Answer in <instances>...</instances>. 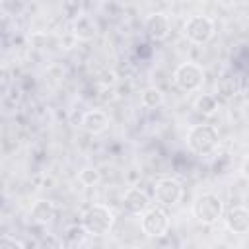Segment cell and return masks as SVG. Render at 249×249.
Instances as JSON below:
<instances>
[{
  "label": "cell",
  "mask_w": 249,
  "mask_h": 249,
  "mask_svg": "<svg viewBox=\"0 0 249 249\" xmlns=\"http://www.w3.org/2000/svg\"><path fill=\"white\" fill-rule=\"evenodd\" d=\"M220 144L216 126L212 124H193L187 132V146L196 156H210Z\"/></svg>",
  "instance_id": "cell-1"
},
{
  "label": "cell",
  "mask_w": 249,
  "mask_h": 249,
  "mask_svg": "<svg viewBox=\"0 0 249 249\" xmlns=\"http://www.w3.org/2000/svg\"><path fill=\"white\" fill-rule=\"evenodd\" d=\"M222 214H224V202L214 193H202L193 202V216L196 218V222L204 226L216 224L222 218Z\"/></svg>",
  "instance_id": "cell-2"
},
{
  "label": "cell",
  "mask_w": 249,
  "mask_h": 249,
  "mask_svg": "<svg viewBox=\"0 0 249 249\" xmlns=\"http://www.w3.org/2000/svg\"><path fill=\"white\" fill-rule=\"evenodd\" d=\"M82 224L86 226L89 235H105L111 231V228L115 224V214L105 204H93L84 212Z\"/></svg>",
  "instance_id": "cell-3"
},
{
  "label": "cell",
  "mask_w": 249,
  "mask_h": 249,
  "mask_svg": "<svg viewBox=\"0 0 249 249\" xmlns=\"http://www.w3.org/2000/svg\"><path fill=\"white\" fill-rule=\"evenodd\" d=\"M173 82L181 91H198L204 84V70L196 62H183L173 72Z\"/></svg>",
  "instance_id": "cell-4"
},
{
  "label": "cell",
  "mask_w": 249,
  "mask_h": 249,
  "mask_svg": "<svg viewBox=\"0 0 249 249\" xmlns=\"http://www.w3.org/2000/svg\"><path fill=\"white\" fill-rule=\"evenodd\" d=\"M140 230L146 237H163L169 230V218H167V212L161 208V206H150L142 218H140Z\"/></svg>",
  "instance_id": "cell-5"
},
{
  "label": "cell",
  "mask_w": 249,
  "mask_h": 249,
  "mask_svg": "<svg viewBox=\"0 0 249 249\" xmlns=\"http://www.w3.org/2000/svg\"><path fill=\"white\" fill-rule=\"evenodd\" d=\"M214 31H216V23L208 16H191L183 29L185 37L195 45L208 43L214 37Z\"/></svg>",
  "instance_id": "cell-6"
},
{
  "label": "cell",
  "mask_w": 249,
  "mask_h": 249,
  "mask_svg": "<svg viewBox=\"0 0 249 249\" xmlns=\"http://www.w3.org/2000/svg\"><path fill=\"white\" fill-rule=\"evenodd\" d=\"M181 195H183V187L173 177H163V179L156 181V185H154V198H156V202H160V206L177 204L181 200Z\"/></svg>",
  "instance_id": "cell-7"
},
{
  "label": "cell",
  "mask_w": 249,
  "mask_h": 249,
  "mask_svg": "<svg viewBox=\"0 0 249 249\" xmlns=\"http://www.w3.org/2000/svg\"><path fill=\"white\" fill-rule=\"evenodd\" d=\"M144 29H146V35L154 41H165L171 33V21L165 14L161 12H154L146 18L144 21Z\"/></svg>",
  "instance_id": "cell-8"
},
{
  "label": "cell",
  "mask_w": 249,
  "mask_h": 249,
  "mask_svg": "<svg viewBox=\"0 0 249 249\" xmlns=\"http://www.w3.org/2000/svg\"><path fill=\"white\" fill-rule=\"evenodd\" d=\"M150 196H148V193L146 191H142V189H138V187H130L126 193H124V196H123V206H124V210L126 212H130V214H144L148 208H150Z\"/></svg>",
  "instance_id": "cell-9"
},
{
  "label": "cell",
  "mask_w": 249,
  "mask_h": 249,
  "mask_svg": "<svg viewBox=\"0 0 249 249\" xmlns=\"http://www.w3.org/2000/svg\"><path fill=\"white\" fill-rule=\"evenodd\" d=\"M226 226L231 233H249V208L247 206H233L226 214Z\"/></svg>",
  "instance_id": "cell-10"
},
{
  "label": "cell",
  "mask_w": 249,
  "mask_h": 249,
  "mask_svg": "<svg viewBox=\"0 0 249 249\" xmlns=\"http://www.w3.org/2000/svg\"><path fill=\"white\" fill-rule=\"evenodd\" d=\"M82 128L89 134H101L103 130H107L109 126V117L107 113H103L101 109H89L84 113L82 121H80Z\"/></svg>",
  "instance_id": "cell-11"
},
{
  "label": "cell",
  "mask_w": 249,
  "mask_h": 249,
  "mask_svg": "<svg viewBox=\"0 0 249 249\" xmlns=\"http://www.w3.org/2000/svg\"><path fill=\"white\" fill-rule=\"evenodd\" d=\"M72 35L78 41L89 43V41H93L97 37V25H95V21L91 18L80 16V18H76V21L72 25Z\"/></svg>",
  "instance_id": "cell-12"
},
{
  "label": "cell",
  "mask_w": 249,
  "mask_h": 249,
  "mask_svg": "<svg viewBox=\"0 0 249 249\" xmlns=\"http://www.w3.org/2000/svg\"><path fill=\"white\" fill-rule=\"evenodd\" d=\"M54 214H56V210L51 200H37L29 212V220L37 226H47L54 220Z\"/></svg>",
  "instance_id": "cell-13"
},
{
  "label": "cell",
  "mask_w": 249,
  "mask_h": 249,
  "mask_svg": "<svg viewBox=\"0 0 249 249\" xmlns=\"http://www.w3.org/2000/svg\"><path fill=\"white\" fill-rule=\"evenodd\" d=\"M88 235H89V231L86 230L84 224H72V226H68L66 231H64V241H66V245H70V247H78V245H82V243L88 239Z\"/></svg>",
  "instance_id": "cell-14"
},
{
  "label": "cell",
  "mask_w": 249,
  "mask_h": 249,
  "mask_svg": "<svg viewBox=\"0 0 249 249\" xmlns=\"http://www.w3.org/2000/svg\"><path fill=\"white\" fill-rule=\"evenodd\" d=\"M195 109H196V113H200L204 117L214 115L218 111V99H216V95H210V93L198 95L196 101H195Z\"/></svg>",
  "instance_id": "cell-15"
},
{
  "label": "cell",
  "mask_w": 249,
  "mask_h": 249,
  "mask_svg": "<svg viewBox=\"0 0 249 249\" xmlns=\"http://www.w3.org/2000/svg\"><path fill=\"white\" fill-rule=\"evenodd\" d=\"M140 101H142L144 107L156 109V107H160V105L163 103V93H161V89H158V88L152 86V88H146V89L142 91Z\"/></svg>",
  "instance_id": "cell-16"
},
{
  "label": "cell",
  "mask_w": 249,
  "mask_h": 249,
  "mask_svg": "<svg viewBox=\"0 0 249 249\" xmlns=\"http://www.w3.org/2000/svg\"><path fill=\"white\" fill-rule=\"evenodd\" d=\"M78 181L84 185V187H95L99 181H101V173L97 167H84L78 175Z\"/></svg>",
  "instance_id": "cell-17"
},
{
  "label": "cell",
  "mask_w": 249,
  "mask_h": 249,
  "mask_svg": "<svg viewBox=\"0 0 249 249\" xmlns=\"http://www.w3.org/2000/svg\"><path fill=\"white\" fill-rule=\"evenodd\" d=\"M97 82H99V84H103V86H113V84L117 82V76H115V72L105 70V72H101V74H99Z\"/></svg>",
  "instance_id": "cell-18"
},
{
  "label": "cell",
  "mask_w": 249,
  "mask_h": 249,
  "mask_svg": "<svg viewBox=\"0 0 249 249\" xmlns=\"http://www.w3.org/2000/svg\"><path fill=\"white\" fill-rule=\"evenodd\" d=\"M8 247L23 249V247H25V243H23V241H18V239H12V237H8V235H6V237L0 241V249H8Z\"/></svg>",
  "instance_id": "cell-19"
},
{
  "label": "cell",
  "mask_w": 249,
  "mask_h": 249,
  "mask_svg": "<svg viewBox=\"0 0 249 249\" xmlns=\"http://www.w3.org/2000/svg\"><path fill=\"white\" fill-rule=\"evenodd\" d=\"M8 89H10V74H8V70L4 68V70H2V95L8 93Z\"/></svg>",
  "instance_id": "cell-20"
},
{
  "label": "cell",
  "mask_w": 249,
  "mask_h": 249,
  "mask_svg": "<svg viewBox=\"0 0 249 249\" xmlns=\"http://www.w3.org/2000/svg\"><path fill=\"white\" fill-rule=\"evenodd\" d=\"M241 175L249 181V154H247V156H245V160L241 161Z\"/></svg>",
  "instance_id": "cell-21"
}]
</instances>
